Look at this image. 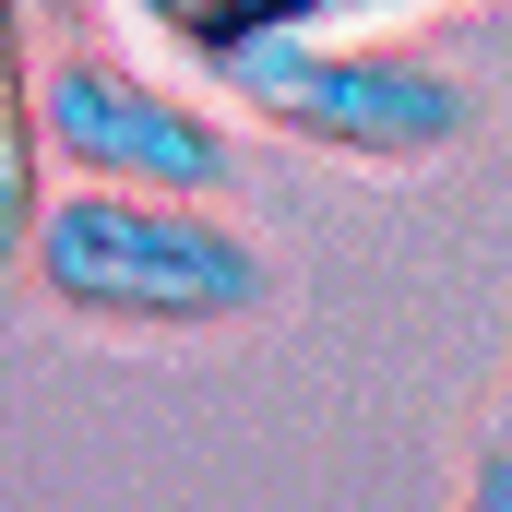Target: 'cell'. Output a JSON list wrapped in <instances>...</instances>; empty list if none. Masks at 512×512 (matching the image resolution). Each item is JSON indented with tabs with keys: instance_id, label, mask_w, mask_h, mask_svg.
I'll return each instance as SVG.
<instances>
[{
	"instance_id": "cell-3",
	"label": "cell",
	"mask_w": 512,
	"mask_h": 512,
	"mask_svg": "<svg viewBox=\"0 0 512 512\" xmlns=\"http://www.w3.org/2000/svg\"><path fill=\"white\" fill-rule=\"evenodd\" d=\"M36 155L60 167V179H131V191H203V203H227L239 191V167H251V131L227 120V108H203L191 84H155V72H131L108 48H60L48 72H36Z\"/></svg>"
},
{
	"instance_id": "cell-6",
	"label": "cell",
	"mask_w": 512,
	"mask_h": 512,
	"mask_svg": "<svg viewBox=\"0 0 512 512\" xmlns=\"http://www.w3.org/2000/svg\"><path fill=\"white\" fill-rule=\"evenodd\" d=\"M358 12H382V0H346V24H358Z\"/></svg>"
},
{
	"instance_id": "cell-1",
	"label": "cell",
	"mask_w": 512,
	"mask_h": 512,
	"mask_svg": "<svg viewBox=\"0 0 512 512\" xmlns=\"http://www.w3.org/2000/svg\"><path fill=\"white\" fill-rule=\"evenodd\" d=\"M24 274L60 322L96 334H227L274 298V251L203 191L60 179L24 215Z\"/></svg>"
},
{
	"instance_id": "cell-2",
	"label": "cell",
	"mask_w": 512,
	"mask_h": 512,
	"mask_svg": "<svg viewBox=\"0 0 512 512\" xmlns=\"http://www.w3.org/2000/svg\"><path fill=\"white\" fill-rule=\"evenodd\" d=\"M215 96L239 108L274 143H310L334 167H441L465 131H477V96L393 48V36H358V24H298V36H262L239 60H215Z\"/></svg>"
},
{
	"instance_id": "cell-4",
	"label": "cell",
	"mask_w": 512,
	"mask_h": 512,
	"mask_svg": "<svg viewBox=\"0 0 512 512\" xmlns=\"http://www.w3.org/2000/svg\"><path fill=\"white\" fill-rule=\"evenodd\" d=\"M179 60H239V48H262V36H298V24H346V0H131Z\"/></svg>"
},
{
	"instance_id": "cell-5",
	"label": "cell",
	"mask_w": 512,
	"mask_h": 512,
	"mask_svg": "<svg viewBox=\"0 0 512 512\" xmlns=\"http://www.w3.org/2000/svg\"><path fill=\"white\" fill-rule=\"evenodd\" d=\"M465 512H512V393L477 429V465H465Z\"/></svg>"
}]
</instances>
